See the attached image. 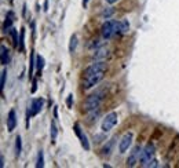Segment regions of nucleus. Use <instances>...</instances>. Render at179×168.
I'll use <instances>...</instances> for the list:
<instances>
[{"label":"nucleus","instance_id":"obj_25","mask_svg":"<svg viewBox=\"0 0 179 168\" xmlns=\"http://www.w3.org/2000/svg\"><path fill=\"white\" fill-rule=\"evenodd\" d=\"M148 167H149V168H154V167H158V161L153 158V160H152V161H150V163L148 164Z\"/></svg>","mask_w":179,"mask_h":168},{"label":"nucleus","instance_id":"obj_17","mask_svg":"<svg viewBox=\"0 0 179 168\" xmlns=\"http://www.w3.org/2000/svg\"><path fill=\"white\" fill-rule=\"evenodd\" d=\"M76 46H77V36L76 34H73L72 37H70V43H69V52H75L76 51Z\"/></svg>","mask_w":179,"mask_h":168},{"label":"nucleus","instance_id":"obj_28","mask_svg":"<svg viewBox=\"0 0 179 168\" xmlns=\"http://www.w3.org/2000/svg\"><path fill=\"white\" fill-rule=\"evenodd\" d=\"M116 2H119V0H106V3H109V4H114Z\"/></svg>","mask_w":179,"mask_h":168},{"label":"nucleus","instance_id":"obj_6","mask_svg":"<svg viewBox=\"0 0 179 168\" xmlns=\"http://www.w3.org/2000/svg\"><path fill=\"white\" fill-rule=\"evenodd\" d=\"M140 153H142V148L139 145L132 148V150L130 152V156L127 158V166L128 167H135L136 163H139V158H140Z\"/></svg>","mask_w":179,"mask_h":168},{"label":"nucleus","instance_id":"obj_7","mask_svg":"<svg viewBox=\"0 0 179 168\" xmlns=\"http://www.w3.org/2000/svg\"><path fill=\"white\" fill-rule=\"evenodd\" d=\"M43 106H44V99H43V98H34V99H32L30 106H29V109H28V119H29L30 116L37 115V113L43 109Z\"/></svg>","mask_w":179,"mask_h":168},{"label":"nucleus","instance_id":"obj_2","mask_svg":"<svg viewBox=\"0 0 179 168\" xmlns=\"http://www.w3.org/2000/svg\"><path fill=\"white\" fill-rule=\"evenodd\" d=\"M102 32V37L106 40L112 39L114 34L120 33V21H106L101 28Z\"/></svg>","mask_w":179,"mask_h":168},{"label":"nucleus","instance_id":"obj_22","mask_svg":"<svg viewBox=\"0 0 179 168\" xmlns=\"http://www.w3.org/2000/svg\"><path fill=\"white\" fill-rule=\"evenodd\" d=\"M6 77H7V70H3L2 72V88H4L6 87Z\"/></svg>","mask_w":179,"mask_h":168},{"label":"nucleus","instance_id":"obj_23","mask_svg":"<svg viewBox=\"0 0 179 168\" xmlns=\"http://www.w3.org/2000/svg\"><path fill=\"white\" fill-rule=\"evenodd\" d=\"M24 37H25V32H24V29H22L21 37H20V50H22V51H24Z\"/></svg>","mask_w":179,"mask_h":168},{"label":"nucleus","instance_id":"obj_13","mask_svg":"<svg viewBox=\"0 0 179 168\" xmlns=\"http://www.w3.org/2000/svg\"><path fill=\"white\" fill-rule=\"evenodd\" d=\"M57 134H58L57 124H55V121H53V123H51V127H50V138H51V142H53V143H55Z\"/></svg>","mask_w":179,"mask_h":168},{"label":"nucleus","instance_id":"obj_19","mask_svg":"<svg viewBox=\"0 0 179 168\" xmlns=\"http://www.w3.org/2000/svg\"><path fill=\"white\" fill-rule=\"evenodd\" d=\"M36 68H37V70H39V72H41V70H43V68H44V58L41 55L36 57Z\"/></svg>","mask_w":179,"mask_h":168},{"label":"nucleus","instance_id":"obj_18","mask_svg":"<svg viewBox=\"0 0 179 168\" xmlns=\"http://www.w3.org/2000/svg\"><path fill=\"white\" fill-rule=\"evenodd\" d=\"M113 14H114V10L112 7H109V8H105V10L101 12V17L103 18V20H109Z\"/></svg>","mask_w":179,"mask_h":168},{"label":"nucleus","instance_id":"obj_27","mask_svg":"<svg viewBox=\"0 0 179 168\" xmlns=\"http://www.w3.org/2000/svg\"><path fill=\"white\" fill-rule=\"evenodd\" d=\"M0 161H2V163H0V167H4V156L0 157Z\"/></svg>","mask_w":179,"mask_h":168},{"label":"nucleus","instance_id":"obj_26","mask_svg":"<svg viewBox=\"0 0 179 168\" xmlns=\"http://www.w3.org/2000/svg\"><path fill=\"white\" fill-rule=\"evenodd\" d=\"M72 101H73V95L70 94L69 97H68V101H66V103H68V107H69V109L72 107Z\"/></svg>","mask_w":179,"mask_h":168},{"label":"nucleus","instance_id":"obj_24","mask_svg":"<svg viewBox=\"0 0 179 168\" xmlns=\"http://www.w3.org/2000/svg\"><path fill=\"white\" fill-rule=\"evenodd\" d=\"M11 34H12V40H14V44L18 46V39H17V32L15 29H11Z\"/></svg>","mask_w":179,"mask_h":168},{"label":"nucleus","instance_id":"obj_3","mask_svg":"<svg viewBox=\"0 0 179 168\" xmlns=\"http://www.w3.org/2000/svg\"><path fill=\"white\" fill-rule=\"evenodd\" d=\"M154 153H156V148L154 145L148 143L145 148L142 149V153H140V158H139V163L142 167H148V164L154 158Z\"/></svg>","mask_w":179,"mask_h":168},{"label":"nucleus","instance_id":"obj_9","mask_svg":"<svg viewBox=\"0 0 179 168\" xmlns=\"http://www.w3.org/2000/svg\"><path fill=\"white\" fill-rule=\"evenodd\" d=\"M75 132H76V135H77V138L80 139V142H81L83 148H84L85 150H90V142H88V138H87V135H85L84 132H83V129L80 128L79 124H75Z\"/></svg>","mask_w":179,"mask_h":168},{"label":"nucleus","instance_id":"obj_16","mask_svg":"<svg viewBox=\"0 0 179 168\" xmlns=\"http://www.w3.org/2000/svg\"><path fill=\"white\" fill-rule=\"evenodd\" d=\"M113 145H114V139H110V141L108 142V145H105V148L102 149V154H103V156H109Z\"/></svg>","mask_w":179,"mask_h":168},{"label":"nucleus","instance_id":"obj_20","mask_svg":"<svg viewBox=\"0 0 179 168\" xmlns=\"http://www.w3.org/2000/svg\"><path fill=\"white\" fill-rule=\"evenodd\" d=\"M37 168H43L44 167V157H43V150H39V154H37V163H36Z\"/></svg>","mask_w":179,"mask_h":168},{"label":"nucleus","instance_id":"obj_1","mask_svg":"<svg viewBox=\"0 0 179 168\" xmlns=\"http://www.w3.org/2000/svg\"><path fill=\"white\" fill-rule=\"evenodd\" d=\"M105 72H106V63L103 61H97L95 63L90 65L84 70V77H83V87L85 90L95 87L99 81L103 79Z\"/></svg>","mask_w":179,"mask_h":168},{"label":"nucleus","instance_id":"obj_10","mask_svg":"<svg viewBox=\"0 0 179 168\" xmlns=\"http://www.w3.org/2000/svg\"><path fill=\"white\" fill-rule=\"evenodd\" d=\"M17 127V115H15V110H10L7 116V129L10 132H12Z\"/></svg>","mask_w":179,"mask_h":168},{"label":"nucleus","instance_id":"obj_11","mask_svg":"<svg viewBox=\"0 0 179 168\" xmlns=\"http://www.w3.org/2000/svg\"><path fill=\"white\" fill-rule=\"evenodd\" d=\"M108 55H109V48L108 47H99V48L95 50L94 59L95 61H103V59L108 58Z\"/></svg>","mask_w":179,"mask_h":168},{"label":"nucleus","instance_id":"obj_4","mask_svg":"<svg viewBox=\"0 0 179 168\" xmlns=\"http://www.w3.org/2000/svg\"><path fill=\"white\" fill-rule=\"evenodd\" d=\"M102 94L101 93H95V94H91L90 97L85 99L84 102V109L88 112H92V110H98L99 109V105H101V101H102Z\"/></svg>","mask_w":179,"mask_h":168},{"label":"nucleus","instance_id":"obj_12","mask_svg":"<svg viewBox=\"0 0 179 168\" xmlns=\"http://www.w3.org/2000/svg\"><path fill=\"white\" fill-rule=\"evenodd\" d=\"M10 61V54L6 46H2V65H7Z\"/></svg>","mask_w":179,"mask_h":168},{"label":"nucleus","instance_id":"obj_15","mask_svg":"<svg viewBox=\"0 0 179 168\" xmlns=\"http://www.w3.org/2000/svg\"><path fill=\"white\" fill-rule=\"evenodd\" d=\"M128 30H130L128 21H127V20H121L120 21V33L121 34H126V33H128Z\"/></svg>","mask_w":179,"mask_h":168},{"label":"nucleus","instance_id":"obj_8","mask_svg":"<svg viewBox=\"0 0 179 168\" xmlns=\"http://www.w3.org/2000/svg\"><path fill=\"white\" fill-rule=\"evenodd\" d=\"M131 143H132V132H127V134L123 135V138L119 142V152L120 153H126L131 146Z\"/></svg>","mask_w":179,"mask_h":168},{"label":"nucleus","instance_id":"obj_21","mask_svg":"<svg viewBox=\"0 0 179 168\" xmlns=\"http://www.w3.org/2000/svg\"><path fill=\"white\" fill-rule=\"evenodd\" d=\"M15 154H17V157H20L21 154V138L20 137L15 138Z\"/></svg>","mask_w":179,"mask_h":168},{"label":"nucleus","instance_id":"obj_14","mask_svg":"<svg viewBox=\"0 0 179 168\" xmlns=\"http://www.w3.org/2000/svg\"><path fill=\"white\" fill-rule=\"evenodd\" d=\"M12 18H14V14L10 11L7 14V17H6V22H4V25H3V29H4V32H7V29H10L11 28V24H12Z\"/></svg>","mask_w":179,"mask_h":168},{"label":"nucleus","instance_id":"obj_29","mask_svg":"<svg viewBox=\"0 0 179 168\" xmlns=\"http://www.w3.org/2000/svg\"><path fill=\"white\" fill-rule=\"evenodd\" d=\"M87 3H88V0H83V6H84V7L87 6Z\"/></svg>","mask_w":179,"mask_h":168},{"label":"nucleus","instance_id":"obj_5","mask_svg":"<svg viewBox=\"0 0 179 168\" xmlns=\"http://www.w3.org/2000/svg\"><path fill=\"white\" fill-rule=\"evenodd\" d=\"M117 121H119V116H117L116 112H112V113H109V115H106V117L103 119L102 125H101L102 131H103V132H109L110 129L117 124Z\"/></svg>","mask_w":179,"mask_h":168}]
</instances>
